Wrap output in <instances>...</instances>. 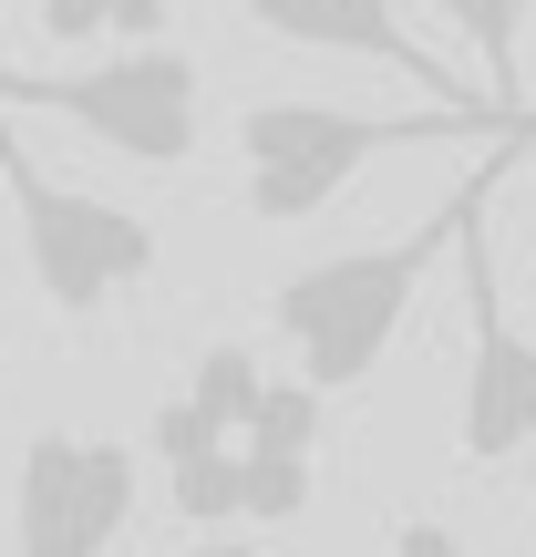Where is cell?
I'll return each mask as SVG.
<instances>
[{"mask_svg":"<svg viewBox=\"0 0 536 557\" xmlns=\"http://www.w3.org/2000/svg\"><path fill=\"white\" fill-rule=\"evenodd\" d=\"M0 176H11V218H21V259H32L41 299L62 320H94L103 299H124L135 278H155V227L135 207L94 197V186L52 176V165L21 145L11 103H0Z\"/></svg>","mask_w":536,"mask_h":557,"instance_id":"3957f363","label":"cell"},{"mask_svg":"<svg viewBox=\"0 0 536 557\" xmlns=\"http://www.w3.org/2000/svg\"><path fill=\"white\" fill-rule=\"evenodd\" d=\"M186 557H259L248 537H207V547H186Z\"/></svg>","mask_w":536,"mask_h":557,"instance_id":"5bb4252c","label":"cell"},{"mask_svg":"<svg viewBox=\"0 0 536 557\" xmlns=\"http://www.w3.org/2000/svg\"><path fill=\"white\" fill-rule=\"evenodd\" d=\"M259 403H269V372H259V351H248V341H207V351H197V382H186V413H197L217 444H248Z\"/></svg>","mask_w":536,"mask_h":557,"instance_id":"ba28073f","label":"cell"},{"mask_svg":"<svg viewBox=\"0 0 536 557\" xmlns=\"http://www.w3.org/2000/svg\"><path fill=\"white\" fill-rule=\"evenodd\" d=\"M485 186H496V165L475 176V197H464V331H475V351H464V403H454V444L464 465H516L536 455V341L506 320V289H496V259H485Z\"/></svg>","mask_w":536,"mask_h":557,"instance_id":"5b68a950","label":"cell"},{"mask_svg":"<svg viewBox=\"0 0 536 557\" xmlns=\"http://www.w3.org/2000/svg\"><path fill=\"white\" fill-rule=\"evenodd\" d=\"M434 11L485 52V83H496L506 114H536V103H526V62H516V52H526V11H536V0H434Z\"/></svg>","mask_w":536,"mask_h":557,"instance_id":"30bf717a","label":"cell"},{"mask_svg":"<svg viewBox=\"0 0 536 557\" xmlns=\"http://www.w3.org/2000/svg\"><path fill=\"white\" fill-rule=\"evenodd\" d=\"M372 557H464V537L444 517H402V537L392 547H372Z\"/></svg>","mask_w":536,"mask_h":557,"instance_id":"4fadbf2b","label":"cell"},{"mask_svg":"<svg viewBox=\"0 0 536 557\" xmlns=\"http://www.w3.org/2000/svg\"><path fill=\"white\" fill-rule=\"evenodd\" d=\"M0 351H11V320H0Z\"/></svg>","mask_w":536,"mask_h":557,"instance_id":"9a60e30c","label":"cell"},{"mask_svg":"<svg viewBox=\"0 0 536 557\" xmlns=\"http://www.w3.org/2000/svg\"><path fill=\"white\" fill-rule=\"evenodd\" d=\"M248 21H259L269 41H299V52H351V62H392V73H413L434 103H485V94H464L454 73H444L434 52H423L413 32H402V11L392 0H238Z\"/></svg>","mask_w":536,"mask_h":557,"instance_id":"52a82bcc","label":"cell"},{"mask_svg":"<svg viewBox=\"0 0 536 557\" xmlns=\"http://www.w3.org/2000/svg\"><path fill=\"white\" fill-rule=\"evenodd\" d=\"M135 444L114 434H52L21 444V485H11V527H21V557H114V537L135 527Z\"/></svg>","mask_w":536,"mask_h":557,"instance_id":"8992f818","label":"cell"},{"mask_svg":"<svg viewBox=\"0 0 536 557\" xmlns=\"http://www.w3.org/2000/svg\"><path fill=\"white\" fill-rule=\"evenodd\" d=\"M41 41H114V52H155L176 0H32Z\"/></svg>","mask_w":536,"mask_h":557,"instance_id":"9c48e42d","label":"cell"},{"mask_svg":"<svg viewBox=\"0 0 536 557\" xmlns=\"http://www.w3.org/2000/svg\"><path fill=\"white\" fill-rule=\"evenodd\" d=\"M0 103L62 114L94 145L135 156V165H186L197 135H207V83H197V62H186L176 41H155V52H103V62H83V73H0Z\"/></svg>","mask_w":536,"mask_h":557,"instance_id":"277c9868","label":"cell"},{"mask_svg":"<svg viewBox=\"0 0 536 557\" xmlns=\"http://www.w3.org/2000/svg\"><path fill=\"white\" fill-rule=\"evenodd\" d=\"M464 135H496V145H536V114H506L496 94L485 103H423V114H361V103H248L238 114V165H248V218L259 227H299L340 197L372 156L392 145H464Z\"/></svg>","mask_w":536,"mask_h":557,"instance_id":"6da1fadb","label":"cell"},{"mask_svg":"<svg viewBox=\"0 0 536 557\" xmlns=\"http://www.w3.org/2000/svg\"><path fill=\"white\" fill-rule=\"evenodd\" d=\"M464 197H475V186H454V207H444V218L402 227V238H382V248L310 259V269H289V278L269 289V331L299 351V382H310L320 403L382 372V351H392V331H402V310H413L423 269L464 238Z\"/></svg>","mask_w":536,"mask_h":557,"instance_id":"7a4b0ae2","label":"cell"},{"mask_svg":"<svg viewBox=\"0 0 536 557\" xmlns=\"http://www.w3.org/2000/svg\"><path fill=\"white\" fill-rule=\"evenodd\" d=\"M248 455H278V465H310L320 455V393H310V382H269L259 423H248Z\"/></svg>","mask_w":536,"mask_h":557,"instance_id":"8fae6325","label":"cell"},{"mask_svg":"<svg viewBox=\"0 0 536 557\" xmlns=\"http://www.w3.org/2000/svg\"><path fill=\"white\" fill-rule=\"evenodd\" d=\"M310 465H278V455H248V527H289L310 517Z\"/></svg>","mask_w":536,"mask_h":557,"instance_id":"7c38bea8","label":"cell"}]
</instances>
